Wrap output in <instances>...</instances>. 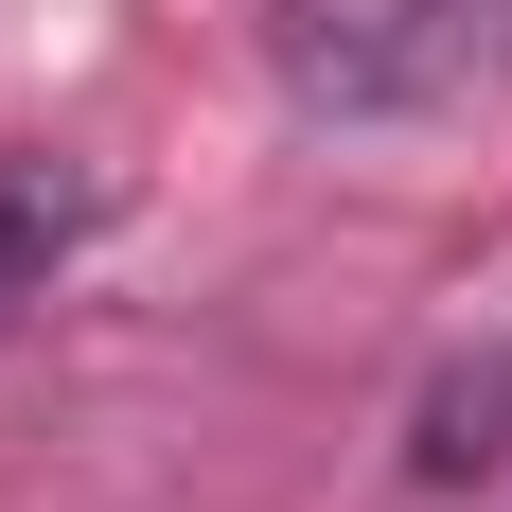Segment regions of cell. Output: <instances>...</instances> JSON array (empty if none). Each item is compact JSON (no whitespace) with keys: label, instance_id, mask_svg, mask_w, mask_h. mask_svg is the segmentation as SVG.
Instances as JSON below:
<instances>
[{"label":"cell","instance_id":"1","mask_svg":"<svg viewBox=\"0 0 512 512\" xmlns=\"http://www.w3.org/2000/svg\"><path fill=\"white\" fill-rule=\"evenodd\" d=\"M512 71V0H265V89L301 124H442Z\"/></svg>","mask_w":512,"mask_h":512},{"label":"cell","instance_id":"2","mask_svg":"<svg viewBox=\"0 0 512 512\" xmlns=\"http://www.w3.org/2000/svg\"><path fill=\"white\" fill-rule=\"evenodd\" d=\"M106 230V177L89 159H0V318H36L53 301V265Z\"/></svg>","mask_w":512,"mask_h":512},{"label":"cell","instance_id":"3","mask_svg":"<svg viewBox=\"0 0 512 512\" xmlns=\"http://www.w3.org/2000/svg\"><path fill=\"white\" fill-rule=\"evenodd\" d=\"M495 424H512V371H460V389L424 407V442H407V477H477V460H495Z\"/></svg>","mask_w":512,"mask_h":512}]
</instances>
